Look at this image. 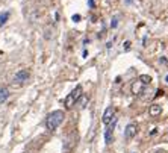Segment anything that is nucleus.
Segmentation results:
<instances>
[{
	"mask_svg": "<svg viewBox=\"0 0 168 153\" xmlns=\"http://www.w3.org/2000/svg\"><path fill=\"white\" fill-rule=\"evenodd\" d=\"M64 112L62 111H53V112H50L49 115H47V118H46V127H47V130H50V132H53V130H56L59 126H61V123L64 121Z\"/></svg>",
	"mask_w": 168,
	"mask_h": 153,
	"instance_id": "f257e3e1",
	"label": "nucleus"
},
{
	"mask_svg": "<svg viewBox=\"0 0 168 153\" xmlns=\"http://www.w3.org/2000/svg\"><path fill=\"white\" fill-rule=\"evenodd\" d=\"M80 96H82V86H80V85H77V86H76V88H74L70 94H68V97L65 99V102H64V103H65V106H67V108L74 106V103L79 100V97H80Z\"/></svg>",
	"mask_w": 168,
	"mask_h": 153,
	"instance_id": "f03ea898",
	"label": "nucleus"
},
{
	"mask_svg": "<svg viewBox=\"0 0 168 153\" xmlns=\"http://www.w3.org/2000/svg\"><path fill=\"white\" fill-rule=\"evenodd\" d=\"M27 79H29V71H27V70H20V71H17L15 76H14V85H21V83H24Z\"/></svg>",
	"mask_w": 168,
	"mask_h": 153,
	"instance_id": "7ed1b4c3",
	"label": "nucleus"
},
{
	"mask_svg": "<svg viewBox=\"0 0 168 153\" xmlns=\"http://www.w3.org/2000/svg\"><path fill=\"white\" fill-rule=\"evenodd\" d=\"M114 112H115V109L112 108V106H109V108H106V111H105V114H103V124H111V121H112V118H114Z\"/></svg>",
	"mask_w": 168,
	"mask_h": 153,
	"instance_id": "20e7f679",
	"label": "nucleus"
},
{
	"mask_svg": "<svg viewBox=\"0 0 168 153\" xmlns=\"http://www.w3.org/2000/svg\"><path fill=\"white\" fill-rule=\"evenodd\" d=\"M136 132H138V127H136L135 124H127V127H126V130H124V136H126L127 139H132V138L136 135Z\"/></svg>",
	"mask_w": 168,
	"mask_h": 153,
	"instance_id": "39448f33",
	"label": "nucleus"
},
{
	"mask_svg": "<svg viewBox=\"0 0 168 153\" xmlns=\"http://www.w3.org/2000/svg\"><path fill=\"white\" fill-rule=\"evenodd\" d=\"M115 123V121H114ZM114 123L106 129V132H105V142L106 144H111L112 142V133H114Z\"/></svg>",
	"mask_w": 168,
	"mask_h": 153,
	"instance_id": "423d86ee",
	"label": "nucleus"
},
{
	"mask_svg": "<svg viewBox=\"0 0 168 153\" xmlns=\"http://www.w3.org/2000/svg\"><path fill=\"white\" fill-rule=\"evenodd\" d=\"M8 97H9V90L6 86H2L0 88V105L5 103L8 100Z\"/></svg>",
	"mask_w": 168,
	"mask_h": 153,
	"instance_id": "0eeeda50",
	"label": "nucleus"
},
{
	"mask_svg": "<svg viewBox=\"0 0 168 153\" xmlns=\"http://www.w3.org/2000/svg\"><path fill=\"white\" fill-rule=\"evenodd\" d=\"M142 86H144V85H142L139 80H138V82H133V83H132V94H135V96L139 94V93L142 91Z\"/></svg>",
	"mask_w": 168,
	"mask_h": 153,
	"instance_id": "6e6552de",
	"label": "nucleus"
},
{
	"mask_svg": "<svg viewBox=\"0 0 168 153\" xmlns=\"http://www.w3.org/2000/svg\"><path fill=\"white\" fill-rule=\"evenodd\" d=\"M160 106L159 105H151L150 106V115H159L160 114Z\"/></svg>",
	"mask_w": 168,
	"mask_h": 153,
	"instance_id": "1a4fd4ad",
	"label": "nucleus"
},
{
	"mask_svg": "<svg viewBox=\"0 0 168 153\" xmlns=\"http://www.w3.org/2000/svg\"><path fill=\"white\" fill-rule=\"evenodd\" d=\"M138 80H139L142 85H147V83H150V82H151V77H150L148 74H141Z\"/></svg>",
	"mask_w": 168,
	"mask_h": 153,
	"instance_id": "9d476101",
	"label": "nucleus"
},
{
	"mask_svg": "<svg viewBox=\"0 0 168 153\" xmlns=\"http://www.w3.org/2000/svg\"><path fill=\"white\" fill-rule=\"evenodd\" d=\"M8 18H9V12H8V11H5V12L0 14V26H3V24L8 21Z\"/></svg>",
	"mask_w": 168,
	"mask_h": 153,
	"instance_id": "9b49d317",
	"label": "nucleus"
},
{
	"mask_svg": "<svg viewBox=\"0 0 168 153\" xmlns=\"http://www.w3.org/2000/svg\"><path fill=\"white\" fill-rule=\"evenodd\" d=\"M86 102H88V99L82 94L80 97H79V105H80V108H85V105H86Z\"/></svg>",
	"mask_w": 168,
	"mask_h": 153,
	"instance_id": "f8f14e48",
	"label": "nucleus"
},
{
	"mask_svg": "<svg viewBox=\"0 0 168 153\" xmlns=\"http://www.w3.org/2000/svg\"><path fill=\"white\" fill-rule=\"evenodd\" d=\"M117 24H118V18H117V17H114V18H112V21H111V28H117Z\"/></svg>",
	"mask_w": 168,
	"mask_h": 153,
	"instance_id": "ddd939ff",
	"label": "nucleus"
},
{
	"mask_svg": "<svg viewBox=\"0 0 168 153\" xmlns=\"http://www.w3.org/2000/svg\"><path fill=\"white\" fill-rule=\"evenodd\" d=\"M123 47H124V50H129V49H130V41H126V43L123 44Z\"/></svg>",
	"mask_w": 168,
	"mask_h": 153,
	"instance_id": "4468645a",
	"label": "nucleus"
},
{
	"mask_svg": "<svg viewBox=\"0 0 168 153\" xmlns=\"http://www.w3.org/2000/svg\"><path fill=\"white\" fill-rule=\"evenodd\" d=\"M73 21H80V15H79V14H74V15H73Z\"/></svg>",
	"mask_w": 168,
	"mask_h": 153,
	"instance_id": "2eb2a0df",
	"label": "nucleus"
},
{
	"mask_svg": "<svg viewBox=\"0 0 168 153\" xmlns=\"http://www.w3.org/2000/svg\"><path fill=\"white\" fill-rule=\"evenodd\" d=\"M89 6H91V8L94 6V0H89Z\"/></svg>",
	"mask_w": 168,
	"mask_h": 153,
	"instance_id": "dca6fc26",
	"label": "nucleus"
},
{
	"mask_svg": "<svg viewBox=\"0 0 168 153\" xmlns=\"http://www.w3.org/2000/svg\"><path fill=\"white\" fill-rule=\"evenodd\" d=\"M165 82H166V83H168V74H166V77H165Z\"/></svg>",
	"mask_w": 168,
	"mask_h": 153,
	"instance_id": "f3484780",
	"label": "nucleus"
}]
</instances>
